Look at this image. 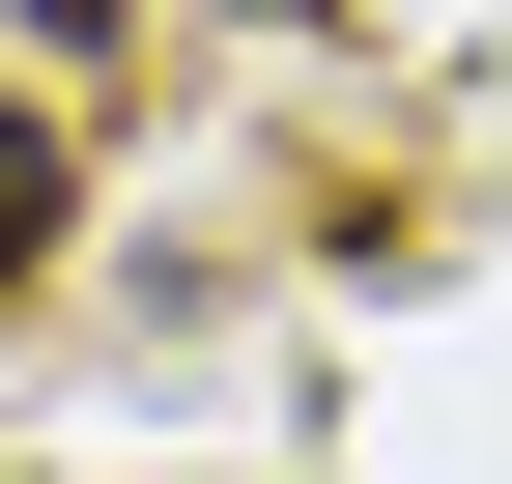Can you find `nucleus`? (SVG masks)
Segmentation results:
<instances>
[{"label": "nucleus", "instance_id": "f03ea898", "mask_svg": "<svg viewBox=\"0 0 512 484\" xmlns=\"http://www.w3.org/2000/svg\"><path fill=\"white\" fill-rule=\"evenodd\" d=\"M29 29H57V57H86V29H143V0H29Z\"/></svg>", "mask_w": 512, "mask_h": 484}, {"label": "nucleus", "instance_id": "f257e3e1", "mask_svg": "<svg viewBox=\"0 0 512 484\" xmlns=\"http://www.w3.org/2000/svg\"><path fill=\"white\" fill-rule=\"evenodd\" d=\"M57 228H86V143H57V114L0 86V314H29V257H57Z\"/></svg>", "mask_w": 512, "mask_h": 484}]
</instances>
